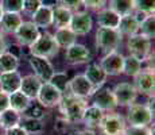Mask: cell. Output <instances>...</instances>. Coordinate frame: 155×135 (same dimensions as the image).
<instances>
[{
    "label": "cell",
    "mask_w": 155,
    "mask_h": 135,
    "mask_svg": "<svg viewBox=\"0 0 155 135\" xmlns=\"http://www.w3.org/2000/svg\"><path fill=\"white\" fill-rule=\"evenodd\" d=\"M5 135H28V134L26 133V131L23 130L20 126H18V127L10 128V130H5Z\"/></svg>",
    "instance_id": "7bdbcfd3"
},
{
    "label": "cell",
    "mask_w": 155,
    "mask_h": 135,
    "mask_svg": "<svg viewBox=\"0 0 155 135\" xmlns=\"http://www.w3.org/2000/svg\"><path fill=\"white\" fill-rule=\"evenodd\" d=\"M20 120H22L20 113L12 108H7L0 113V127L4 128V130L18 127L20 124Z\"/></svg>",
    "instance_id": "484cf974"
},
{
    "label": "cell",
    "mask_w": 155,
    "mask_h": 135,
    "mask_svg": "<svg viewBox=\"0 0 155 135\" xmlns=\"http://www.w3.org/2000/svg\"><path fill=\"white\" fill-rule=\"evenodd\" d=\"M113 97L116 100L117 106H131L135 103L138 92H136L135 86L130 83H120L113 88L112 91Z\"/></svg>",
    "instance_id": "30bf717a"
},
{
    "label": "cell",
    "mask_w": 155,
    "mask_h": 135,
    "mask_svg": "<svg viewBox=\"0 0 155 135\" xmlns=\"http://www.w3.org/2000/svg\"><path fill=\"white\" fill-rule=\"evenodd\" d=\"M41 5H42L41 4V0H23L22 11H25V12L28 14V15H32Z\"/></svg>",
    "instance_id": "f35d334b"
},
{
    "label": "cell",
    "mask_w": 155,
    "mask_h": 135,
    "mask_svg": "<svg viewBox=\"0 0 155 135\" xmlns=\"http://www.w3.org/2000/svg\"><path fill=\"white\" fill-rule=\"evenodd\" d=\"M68 88H69L70 93L77 96V97H89L93 95L94 88L92 86V84L86 80V77L84 74H77L68 83Z\"/></svg>",
    "instance_id": "5bb4252c"
},
{
    "label": "cell",
    "mask_w": 155,
    "mask_h": 135,
    "mask_svg": "<svg viewBox=\"0 0 155 135\" xmlns=\"http://www.w3.org/2000/svg\"><path fill=\"white\" fill-rule=\"evenodd\" d=\"M82 4H84L86 8H91V10H94V11H100V10H103V8H105L107 0H82Z\"/></svg>",
    "instance_id": "ab89813d"
},
{
    "label": "cell",
    "mask_w": 155,
    "mask_h": 135,
    "mask_svg": "<svg viewBox=\"0 0 155 135\" xmlns=\"http://www.w3.org/2000/svg\"><path fill=\"white\" fill-rule=\"evenodd\" d=\"M123 35L116 29H105L99 27L96 31V46L97 49L103 50L104 53L116 52L121 42Z\"/></svg>",
    "instance_id": "3957f363"
},
{
    "label": "cell",
    "mask_w": 155,
    "mask_h": 135,
    "mask_svg": "<svg viewBox=\"0 0 155 135\" xmlns=\"http://www.w3.org/2000/svg\"><path fill=\"white\" fill-rule=\"evenodd\" d=\"M92 97H93V104L92 106L100 108L101 111H112L117 107L113 93L109 88H103L101 86V88L93 92Z\"/></svg>",
    "instance_id": "9a60e30c"
},
{
    "label": "cell",
    "mask_w": 155,
    "mask_h": 135,
    "mask_svg": "<svg viewBox=\"0 0 155 135\" xmlns=\"http://www.w3.org/2000/svg\"><path fill=\"white\" fill-rule=\"evenodd\" d=\"M140 70H142V62L139 61V59H136L135 57H132V56L124 57L123 73L128 74V76H136Z\"/></svg>",
    "instance_id": "1f68e13d"
},
{
    "label": "cell",
    "mask_w": 155,
    "mask_h": 135,
    "mask_svg": "<svg viewBox=\"0 0 155 135\" xmlns=\"http://www.w3.org/2000/svg\"><path fill=\"white\" fill-rule=\"evenodd\" d=\"M93 27V20L88 12L84 11H77L71 15V19L69 23V29L76 35H86Z\"/></svg>",
    "instance_id": "7c38bea8"
},
{
    "label": "cell",
    "mask_w": 155,
    "mask_h": 135,
    "mask_svg": "<svg viewBox=\"0 0 155 135\" xmlns=\"http://www.w3.org/2000/svg\"><path fill=\"white\" fill-rule=\"evenodd\" d=\"M53 37H54V39H55L59 49H61V47L62 49H68V47H70L71 45L76 43V41H77V35L71 31L69 27L57 29L55 34L53 35Z\"/></svg>",
    "instance_id": "d4e9b609"
},
{
    "label": "cell",
    "mask_w": 155,
    "mask_h": 135,
    "mask_svg": "<svg viewBox=\"0 0 155 135\" xmlns=\"http://www.w3.org/2000/svg\"><path fill=\"white\" fill-rule=\"evenodd\" d=\"M62 96L64 93L59 89H57L54 85H51L50 83H42L39 92L37 95V100L43 108H53L59 104Z\"/></svg>",
    "instance_id": "5b68a950"
},
{
    "label": "cell",
    "mask_w": 155,
    "mask_h": 135,
    "mask_svg": "<svg viewBox=\"0 0 155 135\" xmlns=\"http://www.w3.org/2000/svg\"><path fill=\"white\" fill-rule=\"evenodd\" d=\"M135 11H140L146 15H154L155 0H134Z\"/></svg>",
    "instance_id": "d590c367"
},
{
    "label": "cell",
    "mask_w": 155,
    "mask_h": 135,
    "mask_svg": "<svg viewBox=\"0 0 155 135\" xmlns=\"http://www.w3.org/2000/svg\"><path fill=\"white\" fill-rule=\"evenodd\" d=\"M139 30H140V34L144 35L146 38L154 39V37H155V18H154V15H148V16L140 23Z\"/></svg>",
    "instance_id": "d6a6232c"
},
{
    "label": "cell",
    "mask_w": 155,
    "mask_h": 135,
    "mask_svg": "<svg viewBox=\"0 0 155 135\" xmlns=\"http://www.w3.org/2000/svg\"><path fill=\"white\" fill-rule=\"evenodd\" d=\"M18 66H19V57L14 56L10 52H5L0 56V73L14 72Z\"/></svg>",
    "instance_id": "f546056e"
},
{
    "label": "cell",
    "mask_w": 155,
    "mask_h": 135,
    "mask_svg": "<svg viewBox=\"0 0 155 135\" xmlns=\"http://www.w3.org/2000/svg\"><path fill=\"white\" fill-rule=\"evenodd\" d=\"M73 12L69 11L68 8L61 7V5H55L53 8V20L51 25L57 29H64V27H69L70 19Z\"/></svg>",
    "instance_id": "cb8c5ba5"
},
{
    "label": "cell",
    "mask_w": 155,
    "mask_h": 135,
    "mask_svg": "<svg viewBox=\"0 0 155 135\" xmlns=\"http://www.w3.org/2000/svg\"><path fill=\"white\" fill-rule=\"evenodd\" d=\"M65 59L71 65L86 64V62L91 61V53H89V50L86 49L84 45H80L76 42L74 45H71L70 47L66 49Z\"/></svg>",
    "instance_id": "2e32d148"
},
{
    "label": "cell",
    "mask_w": 155,
    "mask_h": 135,
    "mask_svg": "<svg viewBox=\"0 0 155 135\" xmlns=\"http://www.w3.org/2000/svg\"><path fill=\"white\" fill-rule=\"evenodd\" d=\"M59 47L57 45V42L54 39L51 34L49 32H45L41 34L38 37V39L30 46V53L31 56L35 57H42V58H51L55 54H58Z\"/></svg>",
    "instance_id": "7a4b0ae2"
},
{
    "label": "cell",
    "mask_w": 155,
    "mask_h": 135,
    "mask_svg": "<svg viewBox=\"0 0 155 135\" xmlns=\"http://www.w3.org/2000/svg\"><path fill=\"white\" fill-rule=\"evenodd\" d=\"M8 103H10V108H12V110L18 111L19 113H22L31 104V99H28L23 92L16 91L14 93L8 95Z\"/></svg>",
    "instance_id": "4316f807"
},
{
    "label": "cell",
    "mask_w": 155,
    "mask_h": 135,
    "mask_svg": "<svg viewBox=\"0 0 155 135\" xmlns=\"http://www.w3.org/2000/svg\"><path fill=\"white\" fill-rule=\"evenodd\" d=\"M123 135H153V130L148 126H130L124 128Z\"/></svg>",
    "instance_id": "74e56055"
},
{
    "label": "cell",
    "mask_w": 155,
    "mask_h": 135,
    "mask_svg": "<svg viewBox=\"0 0 155 135\" xmlns=\"http://www.w3.org/2000/svg\"><path fill=\"white\" fill-rule=\"evenodd\" d=\"M41 85H42V81L38 79L35 74H28V76L22 77L19 91L23 92L28 99L32 100V99H37V95L39 92Z\"/></svg>",
    "instance_id": "ac0fdd59"
},
{
    "label": "cell",
    "mask_w": 155,
    "mask_h": 135,
    "mask_svg": "<svg viewBox=\"0 0 155 135\" xmlns=\"http://www.w3.org/2000/svg\"><path fill=\"white\" fill-rule=\"evenodd\" d=\"M135 77V89L136 92H140L143 95L154 96V85H155V76H154V69L147 68L139 72Z\"/></svg>",
    "instance_id": "ba28073f"
},
{
    "label": "cell",
    "mask_w": 155,
    "mask_h": 135,
    "mask_svg": "<svg viewBox=\"0 0 155 135\" xmlns=\"http://www.w3.org/2000/svg\"><path fill=\"white\" fill-rule=\"evenodd\" d=\"M7 49H8V45H7V42H5V38H4V35L0 32V56L7 52Z\"/></svg>",
    "instance_id": "ee69618b"
},
{
    "label": "cell",
    "mask_w": 155,
    "mask_h": 135,
    "mask_svg": "<svg viewBox=\"0 0 155 135\" xmlns=\"http://www.w3.org/2000/svg\"><path fill=\"white\" fill-rule=\"evenodd\" d=\"M58 3V0H41V4L42 5H46V7H51L54 8Z\"/></svg>",
    "instance_id": "bcb514c9"
},
{
    "label": "cell",
    "mask_w": 155,
    "mask_h": 135,
    "mask_svg": "<svg viewBox=\"0 0 155 135\" xmlns=\"http://www.w3.org/2000/svg\"><path fill=\"white\" fill-rule=\"evenodd\" d=\"M20 81H22V76L18 70L0 73V92L11 95L14 92L19 91Z\"/></svg>",
    "instance_id": "e0dca14e"
},
{
    "label": "cell",
    "mask_w": 155,
    "mask_h": 135,
    "mask_svg": "<svg viewBox=\"0 0 155 135\" xmlns=\"http://www.w3.org/2000/svg\"><path fill=\"white\" fill-rule=\"evenodd\" d=\"M109 8L115 11L119 16L134 14L135 11L134 0H109Z\"/></svg>",
    "instance_id": "f1b7e54d"
},
{
    "label": "cell",
    "mask_w": 155,
    "mask_h": 135,
    "mask_svg": "<svg viewBox=\"0 0 155 135\" xmlns=\"http://www.w3.org/2000/svg\"><path fill=\"white\" fill-rule=\"evenodd\" d=\"M84 76L86 77V80L92 84L94 91H97L99 88H101V86L105 84L107 77H108L105 74V72L100 68V65H94V64L89 65V66L86 68Z\"/></svg>",
    "instance_id": "d6986e66"
},
{
    "label": "cell",
    "mask_w": 155,
    "mask_h": 135,
    "mask_svg": "<svg viewBox=\"0 0 155 135\" xmlns=\"http://www.w3.org/2000/svg\"><path fill=\"white\" fill-rule=\"evenodd\" d=\"M20 127H22L28 135H39V134H42L43 130H45L43 122L41 120V119H32V118H25Z\"/></svg>",
    "instance_id": "4dcf8cb0"
},
{
    "label": "cell",
    "mask_w": 155,
    "mask_h": 135,
    "mask_svg": "<svg viewBox=\"0 0 155 135\" xmlns=\"http://www.w3.org/2000/svg\"><path fill=\"white\" fill-rule=\"evenodd\" d=\"M47 83L54 85L57 89H59V91L64 93L68 88V83H69V81H68V74L65 73V72H54V74H53L51 79L47 81Z\"/></svg>",
    "instance_id": "836d02e7"
},
{
    "label": "cell",
    "mask_w": 155,
    "mask_h": 135,
    "mask_svg": "<svg viewBox=\"0 0 155 135\" xmlns=\"http://www.w3.org/2000/svg\"><path fill=\"white\" fill-rule=\"evenodd\" d=\"M127 47L130 56L135 57L140 62H144L151 54V39L146 38L142 34H135L132 37H128Z\"/></svg>",
    "instance_id": "277c9868"
},
{
    "label": "cell",
    "mask_w": 155,
    "mask_h": 135,
    "mask_svg": "<svg viewBox=\"0 0 155 135\" xmlns=\"http://www.w3.org/2000/svg\"><path fill=\"white\" fill-rule=\"evenodd\" d=\"M30 65H31L32 70H34L35 76L38 77L42 83H47L51 76L54 74V68L50 64V61L47 58H42V57H35L31 56L28 59Z\"/></svg>",
    "instance_id": "4fadbf2b"
},
{
    "label": "cell",
    "mask_w": 155,
    "mask_h": 135,
    "mask_svg": "<svg viewBox=\"0 0 155 135\" xmlns=\"http://www.w3.org/2000/svg\"><path fill=\"white\" fill-rule=\"evenodd\" d=\"M99 127L104 135H123L126 122L117 113H109V115H104Z\"/></svg>",
    "instance_id": "8fae6325"
},
{
    "label": "cell",
    "mask_w": 155,
    "mask_h": 135,
    "mask_svg": "<svg viewBox=\"0 0 155 135\" xmlns=\"http://www.w3.org/2000/svg\"><path fill=\"white\" fill-rule=\"evenodd\" d=\"M139 22L136 20V18L134 16V14L124 15L120 18V22L117 26V31L121 35H127V37H132V35L138 34L139 31Z\"/></svg>",
    "instance_id": "7402d4cb"
},
{
    "label": "cell",
    "mask_w": 155,
    "mask_h": 135,
    "mask_svg": "<svg viewBox=\"0 0 155 135\" xmlns=\"http://www.w3.org/2000/svg\"><path fill=\"white\" fill-rule=\"evenodd\" d=\"M3 12L20 14L23 8V0H2L0 2Z\"/></svg>",
    "instance_id": "e575fe53"
},
{
    "label": "cell",
    "mask_w": 155,
    "mask_h": 135,
    "mask_svg": "<svg viewBox=\"0 0 155 135\" xmlns=\"http://www.w3.org/2000/svg\"><path fill=\"white\" fill-rule=\"evenodd\" d=\"M10 108V103H8V95L4 92H0V113L4 110Z\"/></svg>",
    "instance_id": "b9f144b4"
},
{
    "label": "cell",
    "mask_w": 155,
    "mask_h": 135,
    "mask_svg": "<svg viewBox=\"0 0 155 135\" xmlns=\"http://www.w3.org/2000/svg\"><path fill=\"white\" fill-rule=\"evenodd\" d=\"M120 18L115 11L111 8H103V10L97 11V23L100 27H105V29H116L117 30Z\"/></svg>",
    "instance_id": "ffe728a7"
},
{
    "label": "cell",
    "mask_w": 155,
    "mask_h": 135,
    "mask_svg": "<svg viewBox=\"0 0 155 135\" xmlns=\"http://www.w3.org/2000/svg\"><path fill=\"white\" fill-rule=\"evenodd\" d=\"M61 7L68 8L69 11H77L82 5V0H58Z\"/></svg>",
    "instance_id": "60d3db41"
},
{
    "label": "cell",
    "mask_w": 155,
    "mask_h": 135,
    "mask_svg": "<svg viewBox=\"0 0 155 135\" xmlns=\"http://www.w3.org/2000/svg\"><path fill=\"white\" fill-rule=\"evenodd\" d=\"M25 115V118H32V119H41L42 120L43 115H45V111H43V107L41 106L39 103H34V104H30L28 108L22 112Z\"/></svg>",
    "instance_id": "8d00e7d4"
},
{
    "label": "cell",
    "mask_w": 155,
    "mask_h": 135,
    "mask_svg": "<svg viewBox=\"0 0 155 135\" xmlns=\"http://www.w3.org/2000/svg\"><path fill=\"white\" fill-rule=\"evenodd\" d=\"M3 14H4V12H3V10H2V5H0V19H2V16H3Z\"/></svg>",
    "instance_id": "7dc6e473"
},
{
    "label": "cell",
    "mask_w": 155,
    "mask_h": 135,
    "mask_svg": "<svg viewBox=\"0 0 155 135\" xmlns=\"http://www.w3.org/2000/svg\"><path fill=\"white\" fill-rule=\"evenodd\" d=\"M23 19L20 14H14V12H4L0 19V29L3 32L7 34H14L18 30V27L22 25Z\"/></svg>",
    "instance_id": "603a6c76"
},
{
    "label": "cell",
    "mask_w": 155,
    "mask_h": 135,
    "mask_svg": "<svg viewBox=\"0 0 155 135\" xmlns=\"http://www.w3.org/2000/svg\"><path fill=\"white\" fill-rule=\"evenodd\" d=\"M31 22L34 23L38 29H47L49 26H51L53 20V8L46 7V5H41L34 14L31 15Z\"/></svg>",
    "instance_id": "44dd1931"
},
{
    "label": "cell",
    "mask_w": 155,
    "mask_h": 135,
    "mask_svg": "<svg viewBox=\"0 0 155 135\" xmlns=\"http://www.w3.org/2000/svg\"><path fill=\"white\" fill-rule=\"evenodd\" d=\"M103 118H104V111H101L100 108L94 106H91V107H86L84 116H82V122L88 127H99Z\"/></svg>",
    "instance_id": "83f0119b"
},
{
    "label": "cell",
    "mask_w": 155,
    "mask_h": 135,
    "mask_svg": "<svg viewBox=\"0 0 155 135\" xmlns=\"http://www.w3.org/2000/svg\"><path fill=\"white\" fill-rule=\"evenodd\" d=\"M58 107L65 122L78 123V122H82V116H84V112L86 107H88V104H86L85 99L77 97V96L71 93H68L62 96Z\"/></svg>",
    "instance_id": "6da1fadb"
},
{
    "label": "cell",
    "mask_w": 155,
    "mask_h": 135,
    "mask_svg": "<svg viewBox=\"0 0 155 135\" xmlns=\"http://www.w3.org/2000/svg\"><path fill=\"white\" fill-rule=\"evenodd\" d=\"M70 135H97L94 133L93 130H91V128H88V130H80V131H74V133H71Z\"/></svg>",
    "instance_id": "f6af8a7d"
},
{
    "label": "cell",
    "mask_w": 155,
    "mask_h": 135,
    "mask_svg": "<svg viewBox=\"0 0 155 135\" xmlns=\"http://www.w3.org/2000/svg\"><path fill=\"white\" fill-rule=\"evenodd\" d=\"M154 113L144 104H131L128 108L127 120L131 126H148L153 122Z\"/></svg>",
    "instance_id": "8992f818"
},
{
    "label": "cell",
    "mask_w": 155,
    "mask_h": 135,
    "mask_svg": "<svg viewBox=\"0 0 155 135\" xmlns=\"http://www.w3.org/2000/svg\"><path fill=\"white\" fill-rule=\"evenodd\" d=\"M123 62L124 56L119 52H111L107 53L104 58L101 59L100 68L105 72L107 76H117L123 73Z\"/></svg>",
    "instance_id": "9c48e42d"
},
{
    "label": "cell",
    "mask_w": 155,
    "mask_h": 135,
    "mask_svg": "<svg viewBox=\"0 0 155 135\" xmlns=\"http://www.w3.org/2000/svg\"><path fill=\"white\" fill-rule=\"evenodd\" d=\"M14 34H15V38H16L18 43H19L20 46L30 47L38 39L41 32H39V29L32 22H22V25L18 27V30Z\"/></svg>",
    "instance_id": "52a82bcc"
}]
</instances>
